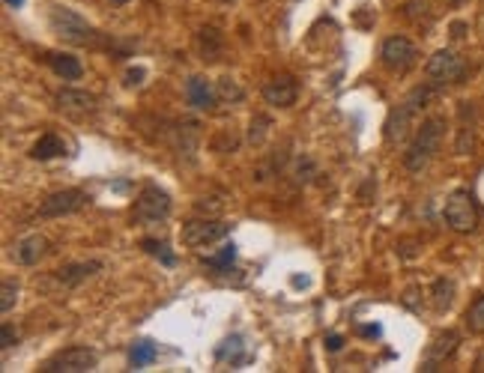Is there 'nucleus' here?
<instances>
[{
    "instance_id": "obj_21",
    "label": "nucleus",
    "mask_w": 484,
    "mask_h": 373,
    "mask_svg": "<svg viewBox=\"0 0 484 373\" xmlns=\"http://www.w3.org/2000/svg\"><path fill=\"white\" fill-rule=\"evenodd\" d=\"M216 359L218 361H231V364H240L245 359V344L240 335H231L227 341H221V346L216 350Z\"/></svg>"
},
{
    "instance_id": "obj_15",
    "label": "nucleus",
    "mask_w": 484,
    "mask_h": 373,
    "mask_svg": "<svg viewBox=\"0 0 484 373\" xmlns=\"http://www.w3.org/2000/svg\"><path fill=\"white\" fill-rule=\"evenodd\" d=\"M194 48H198V57L203 63H216L221 51H225V33H221L218 27H201L198 33H194Z\"/></svg>"
},
{
    "instance_id": "obj_28",
    "label": "nucleus",
    "mask_w": 484,
    "mask_h": 373,
    "mask_svg": "<svg viewBox=\"0 0 484 373\" xmlns=\"http://www.w3.org/2000/svg\"><path fill=\"white\" fill-rule=\"evenodd\" d=\"M141 248H144L147 254L159 257V260L165 263V266H174V254L168 251V245H165V242H159V239H144V242H141Z\"/></svg>"
},
{
    "instance_id": "obj_22",
    "label": "nucleus",
    "mask_w": 484,
    "mask_h": 373,
    "mask_svg": "<svg viewBox=\"0 0 484 373\" xmlns=\"http://www.w3.org/2000/svg\"><path fill=\"white\" fill-rule=\"evenodd\" d=\"M431 296H433V308H437L440 313L448 311L451 302H455V284H451L448 278H437V281H433Z\"/></svg>"
},
{
    "instance_id": "obj_34",
    "label": "nucleus",
    "mask_w": 484,
    "mask_h": 373,
    "mask_svg": "<svg viewBox=\"0 0 484 373\" xmlns=\"http://www.w3.org/2000/svg\"><path fill=\"white\" fill-rule=\"evenodd\" d=\"M463 30H466V24H463V21L451 24V36H457V39H461V36H463Z\"/></svg>"
},
{
    "instance_id": "obj_7",
    "label": "nucleus",
    "mask_w": 484,
    "mask_h": 373,
    "mask_svg": "<svg viewBox=\"0 0 484 373\" xmlns=\"http://www.w3.org/2000/svg\"><path fill=\"white\" fill-rule=\"evenodd\" d=\"M380 60H383V66L389 72H398V75H404V72H409L416 66V60H418V48L409 42L407 36H389L383 42V48H380Z\"/></svg>"
},
{
    "instance_id": "obj_29",
    "label": "nucleus",
    "mask_w": 484,
    "mask_h": 373,
    "mask_svg": "<svg viewBox=\"0 0 484 373\" xmlns=\"http://www.w3.org/2000/svg\"><path fill=\"white\" fill-rule=\"evenodd\" d=\"M218 96L227 99V102H240V99H242V87L236 84L233 78H221L218 81Z\"/></svg>"
},
{
    "instance_id": "obj_5",
    "label": "nucleus",
    "mask_w": 484,
    "mask_h": 373,
    "mask_svg": "<svg viewBox=\"0 0 484 373\" xmlns=\"http://www.w3.org/2000/svg\"><path fill=\"white\" fill-rule=\"evenodd\" d=\"M424 75H428V84L433 87H448V84H457V81L466 75V60L461 54L455 51H437L424 66Z\"/></svg>"
},
{
    "instance_id": "obj_8",
    "label": "nucleus",
    "mask_w": 484,
    "mask_h": 373,
    "mask_svg": "<svg viewBox=\"0 0 484 373\" xmlns=\"http://www.w3.org/2000/svg\"><path fill=\"white\" fill-rule=\"evenodd\" d=\"M170 215V197L168 192H162L159 185H147L135 201V218L141 224H155L165 221Z\"/></svg>"
},
{
    "instance_id": "obj_38",
    "label": "nucleus",
    "mask_w": 484,
    "mask_h": 373,
    "mask_svg": "<svg viewBox=\"0 0 484 373\" xmlns=\"http://www.w3.org/2000/svg\"><path fill=\"white\" fill-rule=\"evenodd\" d=\"M451 3H463V0H451Z\"/></svg>"
},
{
    "instance_id": "obj_31",
    "label": "nucleus",
    "mask_w": 484,
    "mask_h": 373,
    "mask_svg": "<svg viewBox=\"0 0 484 373\" xmlns=\"http://www.w3.org/2000/svg\"><path fill=\"white\" fill-rule=\"evenodd\" d=\"M15 341H18V331H15L10 322H3V329H0V346L10 350V346H15Z\"/></svg>"
},
{
    "instance_id": "obj_11",
    "label": "nucleus",
    "mask_w": 484,
    "mask_h": 373,
    "mask_svg": "<svg viewBox=\"0 0 484 373\" xmlns=\"http://www.w3.org/2000/svg\"><path fill=\"white\" fill-rule=\"evenodd\" d=\"M170 144H174L179 159H186L192 164L194 153H198V144H201V123L198 120H179L177 126L170 129Z\"/></svg>"
},
{
    "instance_id": "obj_1",
    "label": "nucleus",
    "mask_w": 484,
    "mask_h": 373,
    "mask_svg": "<svg viewBox=\"0 0 484 373\" xmlns=\"http://www.w3.org/2000/svg\"><path fill=\"white\" fill-rule=\"evenodd\" d=\"M442 135H446V120L442 117H431L418 126V131L413 135V140H409V146L404 153V164L409 173H422L433 162V155L440 153Z\"/></svg>"
},
{
    "instance_id": "obj_2",
    "label": "nucleus",
    "mask_w": 484,
    "mask_h": 373,
    "mask_svg": "<svg viewBox=\"0 0 484 373\" xmlns=\"http://www.w3.org/2000/svg\"><path fill=\"white\" fill-rule=\"evenodd\" d=\"M433 90H437L433 84L416 87L413 93H409L404 102H400L395 111H392L389 123H385V140H389V144H398V140H404V138L409 135V129H413L416 117L424 111V107H428V102L433 99Z\"/></svg>"
},
{
    "instance_id": "obj_24",
    "label": "nucleus",
    "mask_w": 484,
    "mask_h": 373,
    "mask_svg": "<svg viewBox=\"0 0 484 373\" xmlns=\"http://www.w3.org/2000/svg\"><path fill=\"white\" fill-rule=\"evenodd\" d=\"M233 257H236V245L231 242V245H225L218 254H212V257H207L203 260V266H209V269H216V272H231V266H233Z\"/></svg>"
},
{
    "instance_id": "obj_30",
    "label": "nucleus",
    "mask_w": 484,
    "mask_h": 373,
    "mask_svg": "<svg viewBox=\"0 0 484 373\" xmlns=\"http://www.w3.org/2000/svg\"><path fill=\"white\" fill-rule=\"evenodd\" d=\"M311 177H314V162H311V159H299V164H296V182H311Z\"/></svg>"
},
{
    "instance_id": "obj_32",
    "label": "nucleus",
    "mask_w": 484,
    "mask_h": 373,
    "mask_svg": "<svg viewBox=\"0 0 484 373\" xmlns=\"http://www.w3.org/2000/svg\"><path fill=\"white\" fill-rule=\"evenodd\" d=\"M141 78H144V69H141V66H138V69H129L126 84H129V87H138V84H141Z\"/></svg>"
},
{
    "instance_id": "obj_35",
    "label": "nucleus",
    "mask_w": 484,
    "mask_h": 373,
    "mask_svg": "<svg viewBox=\"0 0 484 373\" xmlns=\"http://www.w3.org/2000/svg\"><path fill=\"white\" fill-rule=\"evenodd\" d=\"M362 335H365V337H377V335H380V326H365Z\"/></svg>"
},
{
    "instance_id": "obj_12",
    "label": "nucleus",
    "mask_w": 484,
    "mask_h": 373,
    "mask_svg": "<svg viewBox=\"0 0 484 373\" xmlns=\"http://www.w3.org/2000/svg\"><path fill=\"white\" fill-rule=\"evenodd\" d=\"M296 93H299V87L293 81V75H275L272 81L264 84V99L272 107H290L296 102Z\"/></svg>"
},
{
    "instance_id": "obj_13",
    "label": "nucleus",
    "mask_w": 484,
    "mask_h": 373,
    "mask_svg": "<svg viewBox=\"0 0 484 373\" xmlns=\"http://www.w3.org/2000/svg\"><path fill=\"white\" fill-rule=\"evenodd\" d=\"M57 111L69 114V117L96 114V96L84 93V90H60V93H57Z\"/></svg>"
},
{
    "instance_id": "obj_19",
    "label": "nucleus",
    "mask_w": 484,
    "mask_h": 373,
    "mask_svg": "<svg viewBox=\"0 0 484 373\" xmlns=\"http://www.w3.org/2000/svg\"><path fill=\"white\" fill-rule=\"evenodd\" d=\"M66 153V140H63L60 135H54V131H48V135H42L34 144V149H30V159L36 162H48V159H57V155Z\"/></svg>"
},
{
    "instance_id": "obj_39",
    "label": "nucleus",
    "mask_w": 484,
    "mask_h": 373,
    "mask_svg": "<svg viewBox=\"0 0 484 373\" xmlns=\"http://www.w3.org/2000/svg\"><path fill=\"white\" fill-rule=\"evenodd\" d=\"M221 3H231V0H221Z\"/></svg>"
},
{
    "instance_id": "obj_14",
    "label": "nucleus",
    "mask_w": 484,
    "mask_h": 373,
    "mask_svg": "<svg viewBox=\"0 0 484 373\" xmlns=\"http://www.w3.org/2000/svg\"><path fill=\"white\" fill-rule=\"evenodd\" d=\"M10 254H12V260L18 263V266H36V263L48 254V239L39 236V233H30V236L18 239V242L12 245Z\"/></svg>"
},
{
    "instance_id": "obj_17",
    "label": "nucleus",
    "mask_w": 484,
    "mask_h": 373,
    "mask_svg": "<svg viewBox=\"0 0 484 373\" xmlns=\"http://www.w3.org/2000/svg\"><path fill=\"white\" fill-rule=\"evenodd\" d=\"M186 102L194 107V111H212L216 105V93H212V84L203 75H192L186 81Z\"/></svg>"
},
{
    "instance_id": "obj_25",
    "label": "nucleus",
    "mask_w": 484,
    "mask_h": 373,
    "mask_svg": "<svg viewBox=\"0 0 484 373\" xmlns=\"http://www.w3.org/2000/svg\"><path fill=\"white\" fill-rule=\"evenodd\" d=\"M269 126H272V120L264 117V114H254V117H251V123H249V140H251L254 146H260L266 140Z\"/></svg>"
},
{
    "instance_id": "obj_23",
    "label": "nucleus",
    "mask_w": 484,
    "mask_h": 373,
    "mask_svg": "<svg viewBox=\"0 0 484 373\" xmlns=\"http://www.w3.org/2000/svg\"><path fill=\"white\" fill-rule=\"evenodd\" d=\"M153 359H155V344L153 341H138V344H132V350H129V361H132L135 370L147 368Z\"/></svg>"
},
{
    "instance_id": "obj_6",
    "label": "nucleus",
    "mask_w": 484,
    "mask_h": 373,
    "mask_svg": "<svg viewBox=\"0 0 484 373\" xmlns=\"http://www.w3.org/2000/svg\"><path fill=\"white\" fill-rule=\"evenodd\" d=\"M227 233H231V224H225L218 218H192L179 230V236H183V242L188 248L212 245V242H218V239H225Z\"/></svg>"
},
{
    "instance_id": "obj_16",
    "label": "nucleus",
    "mask_w": 484,
    "mask_h": 373,
    "mask_svg": "<svg viewBox=\"0 0 484 373\" xmlns=\"http://www.w3.org/2000/svg\"><path fill=\"white\" fill-rule=\"evenodd\" d=\"M96 272H102V260H78V263H66L54 272V278L60 281L63 287H78L84 284L87 278H93Z\"/></svg>"
},
{
    "instance_id": "obj_9",
    "label": "nucleus",
    "mask_w": 484,
    "mask_h": 373,
    "mask_svg": "<svg viewBox=\"0 0 484 373\" xmlns=\"http://www.w3.org/2000/svg\"><path fill=\"white\" fill-rule=\"evenodd\" d=\"M96 368V352L87 346H69L45 361V373H87Z\"/></svg>"
},
{
    "instance_id": "obj_4",
    "label": "nucleus",
    "mask_w": 484,
    "mask_h": 373,
    "mask_svg": "<svg viewBox=\"0 0 484 373\" xmlns=\"http://www.w3.org/2000/svg\"><path fill=\"white\" fill-rule=\"evenodd\" d=\"M446 224L455 233H472L475 224H479V206H475L472 194L463 192V188H457V192L448 194L446 201Z\"/></svg>"
},
{
    "instance_id": "obj_20",
    "label": "nucleus",
    "mask_w": 484,
    "mask_h": 373,
    "mask_svg": "<svg viewBox=\"0 0 484 373\" xmlns=\"http://www.w3.org/2000/svg\"><path fill=\"white\" fill-rule=\"evenodd\" d=\"M45 60L54 69V75H60L63 81H78L81 75H84V66H81L78 57H72V54H45Z\"/></svg>"
},
{
    "instance_id": "obj_37",
    "label": "nucleus",
    "mask_w": 484,
    "mask_h": 373,
    "mask_svg": "<svg viewBox=\"0 0 484 373\" xmlns=\"http://www.w3.org/2000/svg\"><path fill=\"white\" fill-rule=\"evenodd\" d=\"M111 3H117V6H123V3H129V0H111Z\"/></svg>"
},
{
    "instance_id": "obj_36",
    "label": "nucleus",
    "mask_w": 484,
    "mask_h": 373,
    "mask_svg": "<svg viewBox=\"0 0 484 373\" xmlns=\"http://www.w3.org/2000/svg\"><path fill=\"white\" fill-rule=\"evenodd\" d=\"M6 3H10V6H21L24 0H6Z\"/></svg>"
},
{
    "instance_id": "obj_26",
    "label": "nucleus",
    "mask_w": 484,
    "mask_h": 373,
    "mask_svg": "<svg viewBox=\"0 0 484 373\" xmlns=\"http://www.w3.org/2000/svg\"><path fill=\"white\" fill-rule=\"evenodd\" d=\"M466 326L472 331H479V335H484V296H479L470 305V311H466Z\"/></svg>"
},
{
    "instance_id": "obj_3",
    "label": "nucleus",
    "mask_w": 484,
    "mask_h": 373,
    "mask_svg": "<svg viewBox=\"0 0 484 373\" xmlns=\"http://www.w3.org/2000/svg\"><path fill=\"white\" fill-rule=\"evenodd\" d=\"M48 24H51L54 36L69 45H99L102 42L99 30L93 24H87V18H81L72 10H63V6H54L51 15H48Z\"/></svg>"
},
{
    "instance_id": "obj_33",
    "label": "nucleus",
    "mask_w": 484,
    "mask_h": 373,
    "mask_svg": "<svg viewBox=\"0 0 484 373\" xmlns=\"http://www.w3.org/2000/svg\"><path fill=\"white\" fill-rule=\"evenodd\" d=\"M341 346H344V337L341 335H329V337H326V350H329V352H338Z\"/></svg>"
},
{
    "instance_id": "obj_10",
    "label": "nucleus",
    "mask_w": 484,
    "mask_h": 373,
    "mask_svg": "<svg viewBox=\"0 0 484 373\" xmlns=\"http://www.w3.org/2000/svg\"><path fill=\"white\" fill-rule=\"evenodd\" d=\"M90 197L81 192V188H63V192L48 194L42 206H39V215L42 218H63V215H75L87 206Z\"/></svg>"
},
{
    "instance_id": "obj_18",
    "label": "nucleus",
    "mask_w": 484,
    "mask_h": 373,
    "mask_svg": "<svg viewBox=\"0 0 484 373\" xmlns=\"http://www.w3.org/2000/svg\"><path fill=\"white\" fill-rule=\"evenodd\" d=\"M457 331H442V335H437V341L431 344V350H428V359H424V368L422 370H437V364L440 361H446L451 352L457 350Z\"/></svg>"
},
{
    "instance_id": "obj_27",
    "label": "nucleus",
    "mask_w": 484,
    "mask_h": 373,
    "mask_svg": "<svg viewBox=\"0 0 484 373\" xmlns=\"http://www.w3.org/2000/svg\"><path fill=\"white\" fill-rule=\"evenodd\" d=\"M18 302V281L3 278V287H0V311H12V305Z\"/></svg>"
}]
</instances>
